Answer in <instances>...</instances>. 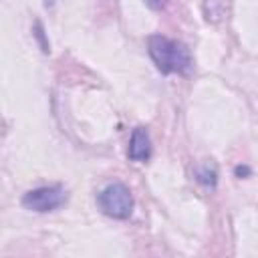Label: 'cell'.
Returning <instances> with one entry per match:
<instances>
[{
	"label": "cell",
	"instance_id": "cell-1",
	"mask_svg": "<svg viewBox=\"0 0 258 258\" xmlns=\"http://www.w3.org/2000/svg\"><path fill=\"white\" fill-rule=\"evenodd\" d=\"M147 52L161 75H189L194 69L189 48L183 42L167 38L163 34H151L147 38Z\"/></svg>",
	"mask_w": 258,
	"mask_h": 258
},
{
	"label": "cell",
	"instance_id": "cell-2",
	"mask_svg": "<svg viewBox=\"0 0 258 258\" xmlns=\"http://www.w3.org/2000/svg\"><path fill=\"white\" fill-rule=\"evenodd\" d=\"M97 206L105 216L113 220H127L133 214L135 200H133L131 189L125 183L113 181L97 194Z\"/></svg>",
	"mask_w": 258,
	"mask_h": 258
},
{
	"label": "cell",
	"instance_id": "cell-3",
	"mask_svg": "<svg viewBox=\"0 0 258 258\" xmlns=\"http://www.w3.org/2000/svg\"><path fill=\"white\" fill-rule=\"evenodd\" d=\"M64 202H67V191L58 183L34 187V189H30L22 196V206L26 210H32V212H38V214L52 212V210L60 208Z\"/></svg>",
	"mask_w": 258,
	"mask_h": 258
},
{
	"label": "cell",
	"instance_id": "cell-4",
	"mask_svg": "<svg viewBox=\"0 0 258 258\" xmlns=\"http://www.w3.org/2000/svg\"><path fill=\"white\" fill-rule=\"evenodd\" d=\"M127 157L131 161H147L151 157V139L145 127H135L129 139Z\"/></svg>",
	"mask_w": 258,
	"mask_h": 258
},
{
	"label": "cell",
	"instance_id": "cell-5",
	"mask_svg": "<svg viewBox=\"0 0 258 258\" xmlns=\"http://www.w3.org/2000/svg\"><path fill=\"white\" fill-rule=\"evenodd\" d=\"M196 179H198L202 185L214 189L216 183H218V169H216V165H214V163H204V165L196 167Z\"/></svg>",
	"mask_w": 258,
	"mask_h": 258
},
{
	"label": "cell",
	"instance_id": "cell-6",
	"mask_svg": "<svg viewBox=\"0 0 258 258\" xmlns=\"http://www.w3.org/2000/svg\"><path fill=\"white\" fill-rule=\"evenodd\" d=\"M32 34H34V38L38 40V44H40V50L46 54V52L50 50V44H48V40H46V36H44V28H42V22H40V20H34V28H32Z\"/></svg>",
	"mask_w": 258,
	"mask_h": 258
},
{
	"label": "cell",
	"instance_id": "cell-7",
	"mask_svg": "<svg viewBox=\"0 0 258 258\" xmlns=\"http://www.w3.org/2000/svg\"><path fill=\"white\" fill-rule=\"evenodd\" d=\"M250 173H252V169H250L248 165H236V167H234V175L240 177V179H242V177H248Z\"/></svg>",
	"mask_w": 258,
	"mask_h": 258
},
{
	"label": "cell",
	"instance_id": "cell-8",
	"mask_svg": "<svg viewBox=\"0 0 258 258\" xmlns=\"http://www.w3.org/2000/svg\"><path fill=\"white\" fill-rule=\"evenodd\" d=\"M151 10H163L167 6V0H143Z\"/></svg>",
	"mask_w": 258,
	"mask_h": 258
},
{
	"label": "cell",
	"instance_id": "cell-9",
	"mask_svg": "<svg viewBox=\"0 0 258 258\" xmlns=\"http://www.w3.org/2000/svg\"><path fill=\"white\" fill-rule=\"evenodd\" d=\"M54 4V0H44V6H52Z\"/></svg>",
	"mask_w": 258,
	"mask_h": 258
}]
</instances>
